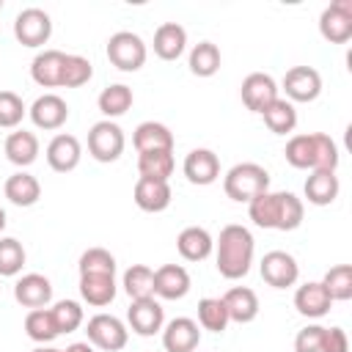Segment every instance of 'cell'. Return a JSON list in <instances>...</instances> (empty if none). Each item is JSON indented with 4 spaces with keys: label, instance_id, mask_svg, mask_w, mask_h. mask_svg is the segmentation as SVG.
Returning a JSON list of instances; mask_svg holds the SVG:
<instances>
[{
    "label": "cell",
    "instance_id": "obj_1",
    "mask_svg": "<svg viewBox=\"0 0 352 352\" xmlns=\"http://www.w3.org/2000/svg\"><path fill=\"white\" fill-rule=\"evenodd\" d=\"M253 256H256V239L245 226L231 223L220 228V236L214 239V267L226 280L245 278L253 267Z\"/></svg>",
    "mask_w": 352,
    "mask_h": 352
},
{
    "label": "cell",
    "instance_id": "obj_2",
    "mask_svg": "<svg viewBox=\"0 0 352 352\" xmlns=\"http://www.w3.org/2000/svg\"><path fill=\"white\" fill-rule=\"evenodd\" d=\"M248 214L258 228H272V231H294L302 226L305 217V206L294 192L286 190H267L261 195H256L248 204Z\"/></svg>",
    "mask_w": 352,
    "mask_h": 352
},
{
    "label": "cell",
    "instance_id": "obj_3",
    "mask_svg": "<svg viewBox=\"0 0 352 352\" xmlns=\"http://www.w3.org/2000/svg\"><path fill=\"white\" fill-rule=\"evenodd\" d=\"M283 157L297 170H336L338 168V146L324 132H308V135H292Z\"/></svg>",
    "mask_w": 352,
    "mask_h": 352
},
{
    "label": "cell",
    "instance_id": "obj_4",
    "mask_svg": "<svg viewBox=\"0 0 352 352\" xmlns=\"http://www.w3.org/2000/svg\"><path fill=\"white\" fill-rule=\"evenodd\" d=\"M223 190L236 204H250L256 195L270 190V173L258 162H236L223 176Z\"/></svg>",
    "mask_w": 352,
    "mask_h": 352
},
{
    "label": "cell",
    "instance_id": "obj_5",
    "mask_svg": "<svg viewBox=\"0 0 352 352\" xmlns=\"http://www.w3.org/2000/svg\"><path fill=\"white\" fill-rule=\"evenodd\" d=\"M107 60L118 69V72H138L143 69L146 58H148V50H146V41L132 33V30H118L107 38Z\"/></svg>",
    "mask_w": 352,
    "mask_h": 352
},
{
    "label": "cell",
    "instance_id": "obj_6",
    "mask_svg": "<svg viewBox=\"0 0 352 352\" xmlns=\"http://www.w3.org/2000/svg\"><path fill=\"white\" fill-rule=\"evenodd\" d=\"M88 344L102 352H121L129 341V327L113 314H96L85 324Z\"/></svg>",
    "mask_w": 352,
    "mask_h": 352
},
{
    "label": "cell",
    "instance_id": "obj_7",
    "mask_svg": "<svg viewBox=\"0 0 352 352\" xmlns=\"http://www.w3.org/2000/svg\"><path fill=\"white\" fill-rule=\"evenodd\" d=\"M124 146H126V138L116 121L102 118L88 129V154L96 162H116L124 154Z\"/></svg>",
    "mask_w": 352,
    "mask_h": 352
},
{
    "label": "cell",
    "instance_id": "obj_8",
    "mask_svg": "<svg viewBox=\"0 0 352 352\" xmlns=\"http://www.w3.org/2000/svg\"><path fill=\"white\" fill-rule=\"evenodd\" d=\"M50 36H52V19H50V14L44 8L30 6V8H22L16 14V19H14V38L22 47H30V50L44 47L50 41Z\"/></svg>",
    "mask_w": 352,
    "mask_h": 352
},
{
    "label": "cell",
    "instance_id": "obj_9",
    "mask_svg": "<svg viewBox=\"0 0 352 352\" xmlns=\"http://www.w3.org/2000/svg\"><path fill=\"white\" fill-rule=\"evenodd\" d=\"M126 327L143 338L162 333L165 327V308L160 305L157 297H143V300H132L126 308Z\"/></svg>",
    "mask_w": 352,
    "mask_h": 352
},
{
    "label": "cell",
    "instance_id": "obj_10",
    "mask_svg": "<svg viewBox=\"0 0 352 352\" xmlns=\"http://www.w3.org/2000/svg\"><path fill=\"white\" fill-rule=\"evenodd\" d=\"M319 33L330 44H346L352 38V0H333L319 14Z\"/></svg>",
    "mask_w": 352,
    "mask_h": 352
},
{
    "label": "cell",
    "instance_id": "obj_11",
    "mask_svg": "<svg viewBox=\"0 0 352 352\" xmlns=\"http://www.w3.org/2000/svg\"><path fill=\"white\" fill-rule=\"evenodd\" d=\"M258 270H261L264 283L272 286V289H289L300 278V264L286 250H270V253H264Z\"/></svg>",
    "mask_w": 352,
    "mask_h": 352
},
{
    "label": "cell",
    "instance_id": "obj_12",
    "mask_svg": "<svg viewBox=\"0 0 352 352\" xmlns=\"http://www.w3.org/2000/svg\"><path fill=\"white\" fill-rule=\"evenodd\" d=\"M280 88L286 91V99L294 102H314L322 94V74L314 66H292L283 74Z\"/></svg>",
    "mask_w": 352,
    "mask_h": 352
},
{
    "label": "cell",
    "instance_id": "obj_13",
    "mask_svg": "<svg viewBox=\"0 0 352 352\" xmlns=\"http://www.w3.org/2000/svg\"><path fill=\"white\" fill-rule=\"evenodd\" d=\"M239 96H242V104L250 113L261 116L278 99V82L264 72H250L239 85Z\"/></svg>",
    "mask_w": 352,
    "mask_h": 352
},
{
    "label": "cell",
    "instance_id": "obj_14",
    "mask_svg": "<svg viewBox=\"0 0 352 352\" xmlns=\"http://www.w3.org/2000/svg\"><path fill=\"white\" fill-rule=\"evenodd\" d=\"M28 116H30V121H33L38 129L55 132V129H60V126L69 121V104H66V99L58 96V94H41V96L28 107Z\"/></svg>",
    "mask_w": 352,
    "mask_h": 352
},
{
    "label": "cell",
    "instance_id": "obj_15",
    "mask_svg": "<svg viewBox=\"0 0 352 352\" xmlns=\"http://www.w3.org/2000/svg\"><path fill=\"white\" fill-rule=\"evenodd\" d=\"M201 344V327L190 316H176L162 327L165 352H195Z\"/></svg>",
    "mask_w": 352,
    "mask_h": 352
},
{
    "label": "cell",
    "instance_id": "obj_16",
    "mask_svg": "<svg viewBox=\"0 0 352 352\" xmlns=\"http://www.w3.org/2000/svg\"><path fill=\"white\" fill-rule=\"evenodd\" d=\"M14 300L22 305V308H47L50 300H52V283L47 275L41 272H28V275H19L16 283H14Z\"/></svg>",
    "mask_w": 352,
    "mask_h": 352
},
{
    "label": "cell",
    "instance_id": "obj_17",
    "mask_svg": "<svg viewBox=\"0 0 352 352\" xmlns=\"http://www.w3.org/2000/svg\"><path fill=\"white\" fill-rule=\"evenodd\" d=\"M184 176L190 184H198V187H209L220 179V160L212 148H192L187 157H184V165H182Z\"/></svg>",
    "mask_w": 352,
    "mask_h": 352
},
{
    "label": "cell",
    "instance_id": "obj_18",
    "mask_svg": "<svg viewBox=\"0 0 352 352\" xmlns=\"http://www.w3.org/2000/svg\"><path fill=\"white\" fill-rule=\"evenodd\" d=\"M82 160V146L74 135H66V132H58L50 143H47V165L55 170V173H69L80 165Z\"/></svg>",
    "mask_w": 352,
    "mask_h": 352
},
{
    "label": "cell",
    "instance_id": "obj_19",
    "mask_svg": "<svg viewBox=\"0 0 352 352\" xmlns=\"http://www.w3.org/2000/svg\"><path fill=\"white\" fill-rule=\"evenodd\" d=\"M192 280L182 264H162L154 270V297L160 300H182L187 297Z\"/></svg>",
    "mask_w": 352,
    "mask_h": 352
},
{
    "label": "cell",
    "instance_id": "obj_20",
    "mask_svg": "<svg viewBox=\"0 0 352 352\" xmlns=\"http://www.w3.org/2000/svg\"><path fill=\"white\" fill-rule=\"evenodd\" d=\"M132 198L138 204V209L143 212H165L173 201V190L168 182H157V179H138L135 182V190H132Z\"/></svg>",
    "mask_w": 352,
    "mask_h": 352
},
{
    "label": "cell",
    "instance_id": "obj_21",
    "mask_svg": "<svg viewBox=\"0 0 352 352\" xmlns=\"http://www.w3.org/2000/svg\"><path fill=\"white\" fill-rule=\"evenodd\" d=\"M294 308H297V314H302L308 319H322V316L330 314L333 300L324 292L322 280H308V283L297 286V292H294Z\"/></svg>",
    "mask_w": 352,
    "mask_h": 352
},
{
    "label": "cell",
    "instance_id": "obj_22",
    "mask_svg": "<svg viewBox=\"0 0 352 352\" xmlns=\"http://www.w3.org/2000/svg\"><path fill=\"white\" fill-rule=\"evenodd\" d=\"M176 250L184 261H204L214 250V236L204 226H187L176 236Z\"/></svg>",
    "mask_w": 352,
    "mask_h": 352
},
{
    "label": "cell",
    "instance_id": "obj_23",
    "mask_svg": "<svg viewBox=\"0 0 352 352\" xmlns=\"http://www.w3.org/2000/svg\"><path fill=\"white\" fill-rule=\"evenodd\" d=\"M220 300H223V305L228 311V319L236 322V324L253 322L258 316V308H261L258 305V294L253 289H248V286H231Z\"/></svg>",
    "mask_w": 352,
    "mask_h": 352
},
{
    "label": "cell",
    "instance_id": "obj_24",
    "mask_svg": "<svg viewBox=\"0 0 352 352\" xmlns=\"http://www.w3.org/2000/svg\"><path fill=\"white\" fill-rule=\"evenodd\" d=\"M187 50V30L179 22H162L154 30V55L160 60H179Z\"/></svg>",
    "mask_w": 352,
    "mask_h": 352
},
{
    "label": "cell",
    "instance_id": "obj_25",
    "mask_svg": "<svg viewBox=\"0 0 352 352\" xmlns=\"http://www.w3.org/2000/svg\"><path fill=\"white\" fill-rule=\"evenodd\" d=\"M66 52L60 50H41L30 63V77L41 88H60V72H63Z\"/></svg>",
    "mask_w": 352,
    "mask_h": 352
},
{
    "label": "cell",
    "instance_id": "obj_26",
    "mask_svg": "<svg viewBox=\"0 0 352 352\" xmlns=\"http://www.w3.org/2000/svg\"><path fill=\"white\" fill-rule=\"evenodd\" d=\"M132 143L138 154L143 151H173V132L160 121H143L132 132Z\"/></svg>",
    "mask_w": 352,
    "mask_h": 352
},
{
    "label": "cell",
    "instance_id": "obj_27",
    "mask_svg": "<svg viewBox=\"0 0 352 352\" xmlns=\"http://www.w3.org/2000/svg\"><path fill=\"white\" fill-rule=\"evenodd\" d=\"M305 198L314 206H330L338 192H341V182L336 176V170H311V176L305 179Z\"/></svg>",
    "mask_w": 352,
    "mask_h": 352
},
{
    "label": "cell",
    "instance_id": "obj_28",
    "mask_svg": "<svg viewBox=\"0 0 352 352\" xmlns=\"http://www.w3.org/2000/svg\"><path fill=\"white\" fill-rule=\"evenodd\" d=\"M3 192H6V198H8L14 206L28 209V206L38 204V198H41V184H38V179H36L33 173L16 170V173H11V176L6 179Z\"/></svg>",
    "mask_w": 352,
    "mask_h": 352
},
{
    "label": "cell",
    "instance_id": "obj_29",
    "mask_svg": "<svg viewBox=\"0 0 352 352\" xmlns=\"http://www.w3.org/2000/svg\"><path fill=\"white\" fill-rule=\"evenodd\" d=\"M38 138L28 129H14L8 138H6V157L8 162H14L16 168H28L38 160Z\"/></svg>",
    "mask_w": 352,
    "mask_h": 352
},
{
    "label": "cell",
    "instance_id": "obj_30",
    "mask_svg": "<svg viewBox=\"0 0 352 352\" xmlns=\"http://www.w3.org/2000/svg\"><path fill=\"white\" fill-rule=\"evenodd\" d=\"M116 275H80V297L94 308H104L116 300Z\"/></svg>",
    "mask_w": 352,
    "mask_h": 352
},
{
    "label": "cell",
    "instance_id": "obj_31",
    "mask_svg": "<svg viewBox=\"0 0 352 352\" xmlns=\"http://www.w3.org/2000/svg\"><path fill=\"white\" fill-rule=\"evenodd\" d=\"M132 102H135V94H132V88L124 85V82H113V85H107V88L99 94V99H96L99 113H102L107 121L124 116V113L132 107Z\"/></svg>",
    "mask_w": 352,
    "mask_h": 352
},
{
    "label": "cell",
    "instance_id": "obj_32",
    "mask_svg": "<svg viewBox=\"0 0 352 352\" xmlns=\"http://www.w3.org/2000/svg\"><path fill=\"white\" fill-rule=\"evenodd\" d=\"M261 118H264V124H267V129H270L272 135H289V132H294V126H297V110H294V104H292L289 99H283V96H278V99L261 113Z\"/></svg>",
    "mask_w": 352,
    "mask_h": 352
},
{
    "label": "cell",
    "instance_id": "obj_33",
    "mask_svg": "<svg viewBox=\"0 0 352 352\" xmlns=\"http://www.w3.org/2000/svg\"><path fill=\"white\" fill-rule=\"evenodd\" d=\"M173 168H176L173 151H143V154H138V173H140V179L168 182Z\"/></svg>",
    "mask_w": 352,
    "mask_h": 352
},
{
    "label": "cell",
    "instance_id": "obj_34",
    "mask_svg": "<svg viewBox=\"0 0 352 352\" xmlns=\"http://www.w3.org/2000/svg\"><path fill=\"white\" fill-rule=\"evenodd\" d=\"M220 50H217V44H212V41H198L192 50H190V72L195 74V77H214L217 72H220Z\"/></svg>",
    "mask_w": 352,
    "mask_h": 352
},
{
    "label": "cell",
    "instance_id": "obj_35",
    "mask_svg": "<svg viewBox=\"0 0 352 352\" xmlns=\"http://www.w3.org/2000/svg\"><path fill=\"white\" fill-rule=\"evenodd\" d=\"M124 292L129 294V300H143V297H154V270L146 264H132L124 278H121Z\"/></svg>",
    "mask_w": 352,
    "mask_h": 352
},
{
    "label": "cell",
    "instance_id": "obj_36",
    "mask_svg": "<svg viewBox=\"0 0 352 352\" xmlns=\"http://www.w3.org/2000/svg\"><path fill=\"white\" fill-rule=\"evenodd\" d=\"M25 333L36 344H50V341H55L60 336L58 327H55V319H52L50 308H33V311H28V316H25Z\"/></svg>",
    "mask_w": 352,
    "mask_h": 352
},
{
    "label": "cell",
    "instance_id": "obj_37",
    "mask_svg": "<svg viewBox=\"0 0 352 352\" xmlns=\"http://www.w3.org/2000/svg\"><path fill=\"white\" fill-rule=\"evenodd\" d=\"M324 292L330 294L333 302H346L352 300V264H336L324 272L322 278Z\"/></svg>",
    "mask_w": 352,
    "mask_h": 352
},
{
    "label": "cell",
    "instance_id": "obj_38",
    "mask_svg": "<svg viewBox=\"0 0 352 352\" xmlns=\"http://www.w3.org/2000/svg\"><path fill=\"white\" fill-rule=\"evenodd\" d=\"M228 311L223 305L220 297H204L198 302V327L209 330V333H223L228 327Z\"/></svg>",
    "mask_w": 352,
    "mask_h": 352
},
{
    "label": "cell",
    "instance_id": "obj_39",
    "mask_svg": "<svg viewBox=\"0 0 352 352\" xmlns=\"http://www.w3.org/2000/svg\"><path fill=\"white\" fill-rule=\"evenodd\" d=\"M80 275H116L118 264L107 248H88L80 256Z\"/></svg>",
    "mask_w": 352,
    "mask_h": 352
},
{
    "label": "cell",
    "instance_id": "obj_40",
    "mask_svg": "<svg viewBox=\"0 0 352 352\" xmlns=\"http://www.w3.org/2000/svg\"><path fill=\"white\" fill-rule=\"evenodd\" d=\"M50 314H52L55 327H58L60 336L80 330V324L85 322V311H82V305H80L77 300H58V302L50 308Z\"/></svg>",
    "mask_w": 352,
    "mask_h": 352
},
{
    "label": "cell",
    "instance_id": "obj_41",
    "mask_svg": "<svg viewBox=\"0 0 352 352\" xmlns=\"http://www.w3.org/2000/svg\"><path fill=\"white\" fill-rule=\"evenodd\" d=\"M25 258H28V253H25V248H22L19 239H14V236H0V275H3V278L19 275L22 267H25Z\"/></svg>",
    "mask_w": 352,
    "mask_h": 352
},
{
    "label": "cell",
    "instance_id": "obj_42",
    "mask_svg": "<svg viewBox=\"0 0 352 352\" xmlns=\"http://www.w3.org/2000/svg\"><path fill=\"white\" fill-rule=\"evenodd\" d=\"M94 77V66L82 55H66L60 72V88H80Z\"/></svg>",
    "mask_w": 352,
    "mask_h": 352
},
{
    "label": "cell",
    "instance_id": "obj_43",
    "mask_svg": "<svg viewBox=\"0 0 352 352\" xmlns=\"http://www.w3.org/2000/svg\"><path fill=\"white\" fill-rule=\"evenodd\" d=\"M25 116H28V107H25L22 96L14 91H0V126L16 129Z\"/></svg>",
    "mask_w": 352,
    "mask_h": 352
},
{
    "label": "cell",
    "instance_id": "obj_44",
    "mask_svg": "<svg viewBox=\"0 0 352 352\" xmlns=\"http://www.w3.org/2000/svg\"><path fill=\"white\" fill-rule=\"evenodd\" d=\"M322 338H324V327L322 324H308L294 336V352H319Z\"/></svg>",
    "mask_w": 352,
    "mask_h": 352
},
{
    "label": "cell",
    "instance_id": "obj_45",
    "mask_svg": "<svg viewBox=\"0 0 352 352\" xmlns=\"http://www.w3.org/2000/svg\"><path fill=\"white\" fill-rule=\"evenodd\" d=\"M319 352H349V338L344 327H324L322 349Z\"/></svg>",
    "mask_w": 352,
    "mask_h": 352
},
{
    "label": "cell",
    "instance_id": "obj_46",
    "mask_svg": "<svg viewBox=\"0 0 352 352\" xmlns=\"http://www.w3.org/2000/svg\"><path fill=\"white\" fill-rule=\"evenodd\" d=\"M63 352H96V349H94L88 341H74V344H69Z\"/></svg>",
    "mask_w": 352,
    "mask_h": 352
},
{
    "label": "cell",
    "instance_id": "obj_47",
    "mask_svg": "<svg viewBox=\"0 0 352 352\" xmlns=\"http://www.w3.org/2000/svg\"><path fill=\"white\" fill-rule=\"evenodd\" d=\"M30 352H63V349H55V346H50V344H38V346L30 349Z\"/></svg>",
    "mask_w": 352,
    "mask_h": 352
},
{
    "label": "cell",
    "instance_id": "obj_48",
    "mask_svg": "<svg viewBox=\"0 0 352 352\" xmlns=\"http://www.w3.org/2000/svg\"><path fill=\"white\" fill-rule=\"evenodd\" d=\"M6 223H8V217H6V209L0 206V234H3V228H6Z\"/></svg>",
    "mask_w": 352,
    "mask_h": 352
},
{
    "label": "cell",
    "instance_id": "obj_49",
    "mask_svg": "<svg viewBox=\"0 0 352 352\" xmlns=\"http://www.w3.org/2000/svg\"><path fill=\"white\" fill-rule=\"evenodd\" d=\"M0 11H3V0H0Z\"/></svg>",
    "mask_w": 352,
    "mask_h": 352
}]
</instances>
